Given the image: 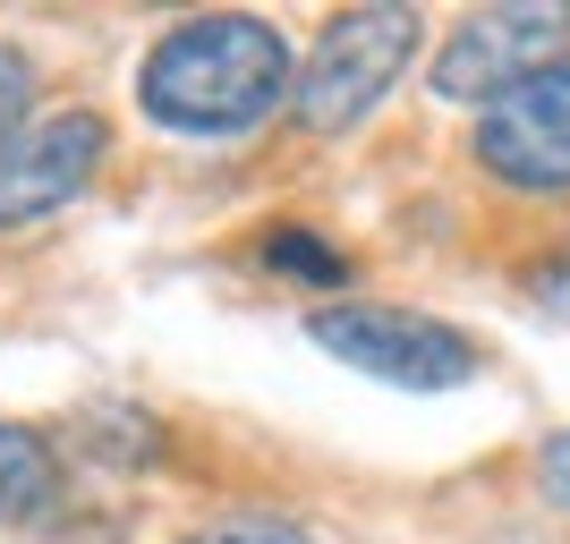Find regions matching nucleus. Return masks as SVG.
Instances as JSON below:
<instances>
[{"mask_svg":"<svg viewBox=\"0 0 570 544\" xmlns=\"http://www.w3.org/2000/svg\"><path fill=\"white\" fill-rule=\"evenodd\" d=\"M289 60L282 26L247 18V9H205L179 18L137 69V102L170 137H247L289 102Z\"/></svg>","mask_w":570,"mask_h":544,"instance_id":"1","label":"nucleus"},{"mask_svg":"<svg viewBox=\"0 0 570 544\" xmlns=\"http://www.w3.org/2000/svg\"><path fill=\"white\" fill-rule=\"evenodd\" d=\"M409 60H417V9H392V0L341 9V18H324L315 51L289 77V111L307 137H341L401 86Z\"/></svg>","mask_w":570,"mask_h":544,"instance_id":"2","label":"nucleus"},{"mask_svg":"<svg viewBox=\"0 0 570 544\" xmlns=\"http://www.w3.org/2000/svg\"><path fill=\"white\" fill-rule=\"evenodd\" d=\"M307 340L324 357H341V366H357V375L401 383V392H452V383H469L485 366L469 332L426 307H315Z\"/></svg>","mask_w":570,"mask_h":544,"instance_id":"3","label":"nucleus"},{"mask_svg":"<svg viewBox=\"0 0 570 544\" xmlns=\"http://www.w3.org/2000/svg\"><path fill=\"white\" fill-rule=\"evenodd\" d=\"M562 43H570V9L562 0H546V9L511 0V9L460 18L452 34H443V51L426 60V77H434L443 102H502L511 86H528L537 69H553Z\"/></svg>","mask_w":570,"mask_h":544,"instance_id":"4","label":"nucleus"},{"mask_svg":"<svg viewBox=\"0 0 570 544\" xmlns=\"http://www.w3.org/2000/svg\"><path fill=\"white\" fill-rule=\"evenodd\" d=\"M102 154H111V119L86 111V102L26 119L18 137L0 145V230L43 221V214H60L69 196H86L95 170H102Z\"/></svg>","mask_w":570,"mask_h":544,"instance_id":"5","label":"nucleus"},{"mask_svg":"<svg viewBox=\"0 0 570 544\" xmlns=\"http://www.w3.org/2000/svg\"><path fill=\"white\" fill-rule=\"evenodd\" d=\"M476 162L520 196H570V60H553L502 102H485Z\"/></svg>","mask_w":570,"mask_h":544,"instance_id":"6","label":"nucleus"},{"mask_svg":"<svg viewBox=\"0 0 570 544\" xmlns=\"http://www.w3.org/2000/svg\"><path fill=\"white\" fill-rule=\"evenodd\" d=\"M51 502H60V459H51V443L35 426H18V417H0V527L43 520Z\"/></svg>","mask_w":570,"mask_h":544,"instance_id":"7","label":"nucleus"},{"mask_svg":"<svg viewBox=\"0 0 570 544\" xmlns=\"http://www.w3.org/2000/svg\"><path fill=\"white\" fill-rule=\"evenodd\" d=\"M256 264H264V273H282V281H307V289H341V281H350V256H341L333 238H315V230H264Z\"/></svg>","mask_w":570,"mask_h":544,"instance_id":"8","label":"nucleus"},{"mask_svg":"<svg viewBox=\"0 0 570 544\" xmlns=\"http://www.w3.org/2000/svg\"><path fill=\"white\" fill-rule=\"evenodd\" d=\"M26 119H35V60L18 43H0V145L18 137Z\"/></svg>","mask_w":570,"mask_h":544,"instance_id":"9","label":"nucleus"},{"mask_svg":"<svg viewBox=\"0 0 570 544\" xmlns=\"http://www.w3.org/2000/svg\"><path fill=\"white\" fill-rule=\"evenodd\" d=\"M179 544H307V527L247 511V520H214V527H196V536H179Z\"/></svg>","mask_w":570,"mask_h":544,"instance_id":"10","label":"nucleus"},{"mask_svg":"<svg viewBox=\"0 0 570 544\" xmlns=\"http://www.w3.org/2000/svg\"><path fill=\"white\" fill-rule=\"evenodd\" d=\"M537 485H546V502H562V511H570V426L546 434V451H537Z\"/></svg>","mask_w":570,"mask_h":544,"instance_id":"11","label":"nucleus"}]
</instances>
